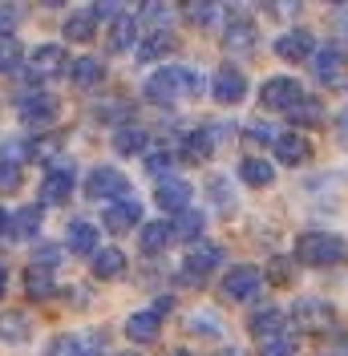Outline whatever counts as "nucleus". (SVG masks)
<instances>
[{
	"mask_svg": "<svg viewBox=\"0 0 348 356\" xmlns=\"http://www.w3.org/2000/svg\"><path fill=\"white\" fill-rule=\"evenodd\" d=\"M134 44H138V21H134L130 13H122L118 21L109 24V33H106V49H109V53H130Z\"/></svg>",
	"mask_w": 348,
	"mask_h": 356,
	"instance_id": "nucleus-20",
	"label": "nucleus"
},
{
	"mask_svg": "<svg viewBox=\"0 0 348 356\" xmlns=\"http://www.w3.org/2000/svg\"><path fill=\"white\" fill-rule=\"evenodd\" d=\"M57 259H61V247H57V243L33 247V267H45V271H53V267H57Z\"/></svg>",
	"mask_w": 348,
	"mask_h": 356,
	"instance_id": "nucleus-37",
	"label": "nucleus"
},
{
	"mask_svg": "<svg viewBox=\"0 0 348 356\" xmlns=\"http://www.w3.org/2000/svg\"><path fill=\"white\" fill-rule=\"evenodd\" d=\"M191 93H203V77L191 73V69H182V65H162L158 73H150V81L142 86V97H146L150 106H174V102H182V97H191Z\"/></svg>",
	"mask_w": 348,
	"mask_h": 356,
	"instance_id": "nucleus-1",
	"label": "nucleus"
},
{
	"mask_svg": "<svg viewBox=\"0 0 348 356\" xmlns=\"http://www.w3.org/2000/svg\"><path fill=\"white\" fill-rule=\"evenodd\" d=\"M191 182H182V178H162L158 182V191H154V202L162 207V211H171V215H178V211H187L191 207Z\"/></svg>",
	"mask_w": 348,
	"mask_h": 356,
	"instance_id": "nucleus-17",
	"label": "nucleus"
},
{
	"mask_svg": "<svg viewBox=\"0 0 348 356\" xmlns=\"http://www.w3.org/2000/svg\"><path fill=\"white\" fill-rule=\"evenodd\" d=\"M316 53V37L308 29H287L283 37H276V57L283 61H308Z\"/></svg>",
	"mask_w": 348,
	"mask_h": 356,
	"instance_id": "nucleus-14",
	"label": "nucleus"
},
{
	"mask_svg": "<svg viewBox=\"0 0 348 356\" xmlns=\"http://www.w3.org/2000/svg\"><path fill=\"white\" fill-rule=\"evenodd\" d=\"M138 215H142V202H138V199L106 202V231H109V235H126V231L138 227Z\"/></svg>",
	"mask_w": 348,
	"mask_h": 356,
	"instance_id": "nucleus-16",
	"label": "nucleus"
},
{
	"mask_svg": "<svg viewBox=\"0 0 348 356\" xmlns=\"http://www.w3.org/2000/svg\"><path fill=\"white\" fill-rule=\"evenodd\" d=\"M29 57V69H33V77L37 81H49V77H61L69 69V61H65V49L61 44H37L33 53H24Z\"/></svg>",
	"mask_w": 348,
	"mask_h": 356,
	"instance_id": "nucleus-8",
	"label": "nucleus"
},
{
	"mask_svg": "<svg viewBox=\"0 0 348 356\" xmlns=\"http://www.w3.org/2000/svg\"><path fill=\"white\" fill-rule=\"evenodd\" d=\"M57 146H61V134H53V138H37V142L29 146V158H53L57 154Z\"/></svg>",
	"mask_w": 348,
	"mask_h": 356,
	"instance_id": "nucleus-42",
	"label": "nucleus"
},
{
	"mask_svg": "<svg viewBox=\"0 0 348 356\" xmlns=\"http://www.w3.org/2000/svg\"><path fill=\"white\" fill-rule=\"evenodd\" d=\"M280 328H283L280 308H260V312H251V320H247V332L255 340H271V336H280Z\"/></svg>",
	"mask_w": 348,
	"mask_h": 356,
	"instance_id": "nucleus-26",
	"label": "nucleus"
},
{
	"mask_svg": "<svg viewBox=\"0 0 348 356\" xmlns=\"http://www.w3.org/2000/svg\"><path fill=\"white\" fill-rule=\"evenodd\" d=\"M126 191H130V178L122 175L118 166H93L86 175V199H93V202H102V199L118 202Z\"/></svg>",
	"mask_w": 348,
	"mask_h": 356,
	"instance_id": "nucleus-4",
	"label": "nucleus"
},
{
	"mask_svg": "<svg viewBox=\"0 0 348 356\" xmlns=\"http://www.w3.org/2000/svg\"><path fill=\"white\" fill-rule=\"evenodd\" d=\"M182 17L191 24H198V29H211L215 24V17H219V4H211V0H191V4H182Z\"/></svg>",
	"mask_w": 348,
	"mask_h": 356,
	"instance_id": "nucleus-34",
	"label": "nucleus"
},
{
	"mask_svg": "<svg viewBox=\"0 0 348 356\" xmlns=\"http://www.w3.org/2000/svg\"><path fill=\"white\" fill-rule=\"evenodd\" d=\"M21 61H24V44L17 37H4L0 41V73H13Z\"/></svg>",
	"mask_w": 348,
	"mask_h": 356,
	"instance_id": "nucleus-36",
	"label": "nucleus"
},
{
	"mask_svg": "<svg viewBox=\"0 0 348 356\" xmlns=\"http://www.w3.org/2000/svg\"><path fill=\"white\" fill-rule=\"evenodd\" d=\"M267 275H271V284H292V280H287V275H292V264L276 259V264L267 267Z\"/></svg>",
	"mask_w": 348,
	"mask_h": 356,
	"instance_id": "nucleus-45",
	"label": "nucleus"
},
{
	"mask_svg": "<svg viewBox=\"0 0 348 356\" xmlns=\"http://www.w3.org/2000/svg\"><path fill=\"white\" fill-rule=\"evenodd\" d=\"M126 340L130 344H154L158 340V332H162V316L154 308H142V312H134L130 320H126Z\"/></svg>",
	"mask_w": 348,
	"mask_h": 356,
	"instance_id": "nucleus-15",
	"label": "nucleus"
},
{
	"mask_svg": "<svg viewBox=\"0 0 348 356\" xmlns=\"http://www.w3.org/2000/svg\"><path fill=\"white\" fill-rule=\"evenodd\" d=\"M215 356H243V353H231V348H223V353H215Z\"/></svg>",
	"mask_w": 348,
	"mask_h": 356,
	"instance_id": "nucleus-49",
	"label": "nucleus"
},
{
	"mask_svg": "<svg viewBox=\"0 0 348 356\" xmlns=\"http://www.w3.org/2000/svg\"><path fill=\"white\" fill-rule=\"evenodd\" d=\"M292 340H283V336H271V340H260V356H292Z\"/></svg>",
	"mask_w": 348,
	"mask_h": 356,
	"instance_id": "nucleus-41",
	"label": "nucleus"
},
{
	"mask_svg": "<svg viewBox=\"0 0 348 356\" xmlns=\"http://www.w3.org/2000/svg\"><path fill=\"white\" fill-rule=\"evenodd\" d=\"M4 291H8V267L0 264V296H4Z\"/></svg>",
	"mask_w": 348,
	"mask_h": 356,
	"instance_id": "nucleus-47",
	"label": "nucleus"
},
{
	"mask_svg": "<svg viewBox=\"0 0 348 356\" xmlns=\"http://www.w3.org/2000/svg\"><path fill=\"white\" fill-rule=\"evenodd\" d=\"M292 122H296V126H320V122H324V106H320V102H312V97H304V102H300V106H292Z\"/></svg>",
	"mask_w": 348,
	"mask_h": 356,
	"instance_id": "nucleus-35",
	"label": "nucleus"
},
{
	"mask_svg": "<svg viewBox=\"0 0 348 356\" xmlns=\"http://www.w3.org/2000/svg\"><path fill=\"white\" fill-rule=\"evenodd\" d=\"M21 182H24L21 162H0V191H17Z\"/></svg>",
	"mask_w": 348,
	"mask_h": 356,
	"instance_id": "nucleus-38",
	"label": "nucleus"
},
{
	"mask_svg": "<svg viewBox=\"0 0 348 356\" xmlns=\"http://www.w3.org/2000/svg\"><path fill=\"white\" fill-rule=\"evenodd\" d=\"M126 356H138V353H126Z\"/></svg>",
	"mask_w": 348,
	"mask_h": 356,
	"instance_id": "nucleus-51",
	"label": "nucleus"
},
{
	"mask_svg": "<svg viewBox=\"0 0 348 356\" xmlns=\"http://www.w3.org/2000/svg\"><path fill=\"white\" fill-rule=\"evenodd\" d=\"M219 264H223V247L198 243V247L187 251V259H182V275H187V280H207Z\"/></svg>",
	"mask_w": 348,
	"mask_h": 356,
	"instance_id": "nucleus-12",
	"label": "nucleus"
},
{
	"mask_svg": "<svg viewBox=\"0 0 348 356\" xmlns=\"http://www.w3.org/2000/svg\"><path fill=\"white\" fill-rule=\"evenodd\" d=\"M255 44H260V29H255V21H247V17H235V21L223 29V49L227 53L247 57V53H255Z\"/></svg>",
	"mask_w": 348,
	"mask_h": 356,
	"instance_id": "nucleus-10",
	"label": "nucleus"
},
{
	"mask_svg": "<svg viewBox=\"0 0 348 356\" xmlns=\"http://www.w3.org/2000/svg\"><path fill=\"white\" fill-rule=\"evenodd\" d=\"M73 195V166L69 162H57V166H49L41 178V207L45 202H65Z\"/></svg>",
	"mask_w": 348,
	"mask_h": 356,
	"instance_id": "nucleus-13",
	"label": "nucleus"
},
{
	"mask_svg": "<svg viewBox=\"0 0 348 356\" xmlns=\"http://www.w3.org/2000/svg\"><path fill=\"white\" fill-rule=\"evenodd\" d=\"M171 166H174L171 150H162V154H146V170H150V175H166Z\"/></svg>",
	"mask_w": 348,
	"mask_h": 356,
	"instance_id": "nucleus-43",
	"label": "nucleus"
},
{
	"mask_svg": "<svg viewBox=\"0 0 348 356\" xmlns=\"http://www.w3.org/2000/svg\"><path fill=\"white\" fill-rule=\"evenodd\" d=\"M292 320H296V328L308 336H324L336 328V308L320 300V296H300L296 304H292Z\"/></svg>",
	"mask_w": 348,
	"mask_h": 356,
	"instance_id": "nucleus-3",
	"label": "nucleus"
},
{
	"mask_svg": "<svg viewBox=\"0 0 348 356\" xmlns=\"http://www.w3.org/2000/svg\"><path fill=\"white\" fill-rule=\"evenodd\" d=\"M93 33H97V21L89 17V8L86 13H69L65 21H61V37L73 44H89L93 41Z\"/></svg>",
	"mask_w": 348,
	"mask_h": 356,
	"instance_id": "nucleus-24",
	"label": "nucleus"
},
{
	"mask_svg": "<svg viewBox=\"0 0 348 356\" xmlns=\"http://www.w3.org/2000/svg\"><path fill=\"white\" fill-rule=\"evenodd\" d=\"M304 102V89L296 77H267L260 89V106L263 110H292Z\"/></svg>",
	"mask_w": 348,
	"mask_h": 356,
	"instance_id": "nucleus-6",
	"label": "nucleus"
},
{
	"mask_svg": "<svg viewBox=\"0 0 348 356\" xmlns=\"http://www.w3.org/2000/svg\"><path fill=\"white\" fill-rule=\"evenodd\" d=\"M89 17H93V21H97V17H113V21H118V17H122V4H93Z\"/></svg>",
	"mask_w": 348,
	"mask_h": 356,
	"instance_id": "nucleus-46",
	"label": "nucleus"
},
{
	"mask_svg": "<svg viewBox=\"0 0 348 356\" xmlns=\"http://www.w3.org/2000/svg\"><path fill=\"white\" fill-rule=\"evenodd\" d=\"M138 247H142V255H162L171 247V222H146L138 231Z\"/></svg>",
	"mask_w": 348,
	"mask_h": 356,
	"instance_id": "nucleus-28",
	"label": "nucleus"
},
{
	"mask_svg": "<svg viewBox=\"0 0 348 356\" xmlns=\"http://www.w3.org/2000/svg\"><path fill=\"white\" fill-rule=\"evenodd\" d=\"M312 61H316V77H320V81H328V86H336V81L345 77V65H348L345 53H340L336 44L316 49V53H312Z\"/></svg>",
	"mask_w": 348,
	"mask_h": 356,
	"instance_id": "nucleus-22",
	"label": "nucleus"
},
{
	"mask_svg": "<svg viewBox=\"0 0 348 356\" xmlns=\"http://www.w3.org/2000/svg\"><path fill=\"white\" fill-rule=\"evenodd\" d=\"M24 296H29V300H53V296H57V280H53V271L29 264V271H24Z\"/></svg>",
	"mask_w": 348,
	"mask_h": 356,
	"instance_id": "nucleus-25",
	"label": "nucleus"
},
{
	"mask_svg": "<svg viewBox=\"0 0 348 356\" xmlns=\"http://www.w3.org/2000/svg\"><path fill=\"white\" fill-rule=\"evenodd\" d=\"M174 49H178V37L166 33V29H158V33H150V37H142V41L134 44V57L138 61H158V57H166Z\"/></svg>",
	"mask_w": 348,
	"mask_h": 356,
	"instance_id": "nucleus-21",
	"label": "nucleus"
},
{
	"mask_svg": "<svg viewBox=\"0 0 348 356\" xmlns=\"http://www.w3.org/2000/svg\"><path fill=\"white\" fill-rule=\"evenodd\" d=\"M17 113H21L29 126H53V118L61 113V102L53 93H29L17 102Z\"/></svg>",
	"mask_w": 348,
	"mask_h": 356,
	"instance_id": "nucleus-9",
	"label": "nucleus"
},
{
	"mask_svg": "<svg viewBox=\"0 0 348 356\" xmlns=\"http://www.w3.org/2000/svg\"><path fill=\"white\" fill-rule=\"evenodd\" d=\"M276 158H280L283 166H304L308 158H312V142L300 130H287L276 138Z\"/></svg>",
	"mask_w": 348,
	"mask_h": 356,
	"instance_id": "nucleus-18",
	"label": "nucleus"
},
{
	"mask_svg": "<svg viewBox=\"0 0 348 356\" xmlns=\"http://www.w3.org/2000/svg\"><path fill=\"white\" fill-rule=\"evenodd\" d=\"M239 178L247 182V186L263 191V186H271V182H276V166H271L267 158H243V162H239Z\"/></svg>",
	"mask_w": 348,
	"mask_h": 356,
	"instance_id": "nucleus-27",
	"label": "nucleus"
},
{
	"mask_svg": "<svg viewBox=\"0 0 348 356\" xmlns=\"http://www.w3.org/2000/svg\"><path fill=\"white\" fill-rule=\"evenodd\" d=\"M97 122H122L126 113H130V102H106V106H97Z\"/></svg>",
	"mask_w": 348,
	"mask_h": 356,
	"instance_id": "nucleus-39",
	"label": "nucleus"
},
{
	"mask_svg": "<svg viewBox=\"0 0 348 356\" xmlns=\"http://www.w3.org/2000/svg\"><path fill=\"white\" fill-rule=\"evenodd\" d=\"M17 21H21V4H0V37H13Z\"/></svg>",
	"mask_w": 348,
	"mask_h": 356,
	"instance_id": "nucleus-40",
	"label": "nucleus"
},
{
	"mask_svg": "<svg viewBox=\"0 0 348 356\" xmlns=\"http://www.w3.org/2000/svg\"><path fill=\"white\" fill-rule=\"evenodd\" d=\"M69 247H73V255H93L97 251V227H89V222H69Z\"/></svg>",
	"mask_w": 348,
	"mask_h": 356,
	"instance_id": "nucleus-32",
	"label": "nucleus"
},
{
	"mask_svg": "<svg viewBox=\"0 0 348 356\" xmlns=\"http://www.w3.org/2000/svg\"><path fill=\"white\" fill-rule=\"evenodd\" d=\"M296 264H308V267L348 264V239L332 235V231H304L296 239Z\"/></svg>",
	"mask_w": 348,
	"mask_h": 356,
	"instance_id": "nucleus-2",
	"label": "nucleus"
},
{
	"mask_svg": "<svg viewBox=\"0 0 348 356\" xmlns=\"http://www.w3.org/2000/svg\"><path fill=\"white\" fill-rule=\"evenodd\" d=\"M211 154H215V130H195L187 138V158L191 162H207Z\"/></svg>",
	"mask_w": 348,
	"mask_h": 356,
	"instance_id": "nucleus-33",
	"label": "nucleus"
},
{
	"mask_svg": "<svg viewBox=\"0 0 348 356\" xmlns=\"http://www.w3.org/2000/svg\"><path fill=\"white\" fill-rule=\"evenodd\" d=\"M146 146H150V134L142 130V126H122V130L113 134V150L126 154V158L146 154Z\"/></svg>",
	"mask_w": 348,
	"mask_h": 356,
	"instance_id": "nucleus-29",
	"label": "nucleus"
},
{
	"mask_svg": "<svg viewBox=\"0 0 348 356\" xmlns=\"http://www.w3.org/2000/svg\"><path fill=\"white\" fill-rule=\"evenodd\" d=\"M187 328H191V332H211V336H219V324L211 320V316H191V320H187Z\"/></svg>",
	"mask_w": 348,
	"mask_h": 356,
	"instance_id": "nucleus-44",
	"label": "nucleus"
},
{
	"mask_svg": "<svg viewBox=\"0 0 348 356\" xmlns=\"http://www.w3.org/2000/svg\"><path fill=\"white\" fill-rule=\"evenodd\" d=\"M171 356H187V353H171Z\"/></svg>",
	"mask_w": 348,
	"mask_h": 356,
	"instance_id": "nucleus-50",
	"label": "nucleus"
},
{
	"mask_svg": "<svg viewBox=\"0 0 348 356\" xmlns=\"http://www.w3.org/2000/svg\"><path fill=\"white\" fill-rule=\"evenodd\" d=\"M211 97H215L219 106H239L243 97H247V77H243V69H235L231 61L219 65L215 77H211Z\"/></svg>",
	"mask_w": 348,
	"mask_h": 356,
	"instance_id": "nucleus-7",
	"label": "nucleus"
},
{
	"mask_svg": "<svg viewBox=\"0 0 348 356\" xmlns=\"http://www.w3.org/2000/svg\"><path fill=\"white\" fill-rule=\"evenodd\" d=\"M8 219H13V215H8V211H4V207H0V235H4V231H8Z\"/></svg>",
	"mask_w": 348,
	"mask_h": 356,
	"instance_id": "nucleus-48",
	"label": "nucleus"
},
{
	"mask_svg": "<svg viewBox=\"0 0 348 356\" xmlns=\"http://www.w3.org/2000/svg\"><path fill=\"white\" fill-rule=\"evenodd\" d=\"M263 284V271L255 264H235L227 267V275H223V300H251Z\"/></svg>",
	"mask_w": 348,
	"mask_h": 356,
	"instance_id": "nucleus-5",
	"label": "nucleus"
},
{
	"mask_svg": "<svg viewBox=\"0 0 348 356\" xmlns=\"http://www.w3.org/2000/svg\"><path fill=\"white\" fill-rule=\"evenodd\" d=\"M203 227H207V215L187 207V211H178V215H174L171 235H174V239H182V243H195L198 235H203Z\"/></svg>",
	"mask_w": 348,
	"mask_h": 356,
	"instance_id": "nucleus-30",
	"label": "nucleus"
},
{
	"mask_svg": "<svg viewBox=\"0 0 348 356\" xmlns=\"http://www.w3.org/2000/svg\"><path fill=\"white\" fill-rule=\"evenodd\" d=\"M65 73H69V81H73L77 89H97V86H106V61H97V57H77V61H73Z\"/></svg>",
	"mask_w": 348,
	"mask_h": 356,
	"instance_id": "nucleus-19",
	"label": "nucleus"
},
{
	"mask_svg": "<svg viewBox=\"0 0 348 356\" xmlns=\"http://www.w3.org/2000/svg\"><path fill=\"white\" fill-rule=\"evenodd\" d=\"M126 275V255L118 247L93 251V280H122Z\"/></svg>",
	"mask_w": 348,
	"mask_h": 356,
	"instance_id": "nucleus-23",
	"label": "nucleus"
},
{
	"mask_svg": "<svg viewBox=\"0 0 348 356\" xmlns=\"http://www.w3.org/2000/svg\"><path fill=\"white\" fill-rule=\"evenodd\" d=\"M41 219H45V207L41 202H29V207H21V211L8 219V231H13L17 239H29V235H37Z\"/></svg>",
	"mask_w": 348,
	"mask_h": 356,
	"instance_id": "nucleus-31",
	"label": "nucleus"
},
{
	"mask_svg": "<svg viewBox=\"0 0 348 356\" xmlns=\"http://www.w3.org/2000/svg\"><path fill=\"white\" fill-rule=\"evenodd\" d=\"M33 340V316L21 308H8L0 312V344H8V348H21Z\"/></svg>",
	"mask_w": 348,
	"mask_h": 356,
	"instance_id": "nucleus-11",
	"label": "nucleus"
}]
</instances>
